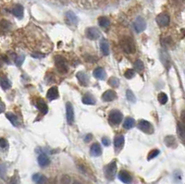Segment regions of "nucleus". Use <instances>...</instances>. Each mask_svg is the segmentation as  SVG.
Masks as SVG:
<instances>
[{
	"instance_id": "1",
	"label": "nucleus",
	"mask_w": 185,
	"mask_h": 184,
	"mask_svg": "<svg viewBox=\"0 0 185 184\" xmlns=\"http://www.w3.org/2000/svg\"><path fill=\"white\" fill-rule=\"evenodd\" d=\"M120 47L127 54H133L135 52V45L131 37H125L120 41Z\"/></svg>"
},
{
	"instance_id": "2",
	"label": "nucleus",
	"mask_w": 185,
	"mask_h": 184,
	"mask_svg": "<svg viewBox=\"0 0 185 184\" xmlns=\"http://www.w3.org/2000/svg\"><path fill=\"white\" fill-rule=\"evenodd\" d=\"M55 64L58 68V72L60 73H66L68 71V65L66 62V59L62 57L61 56H57L55 57Z\"/></svg>"
},
{
	"instance_id": "3",
	"label": "nucleus",
	"mask_w": 185,
	"mask_h": 184,
	"mask_svg": "<svg viewBox=\"0 0 185 184\" xmlns=\"http://www.w3.org/2000/svg\"><path fill=\"white\" fill-rule=\"evenodd\" d=\"M138 129L147 134H152L154 132V128H153L152 124L145 120H141L138 122Z\"/></svg>"
},
{
	"instance_id": "4",
	"label": "nucleus",
	"mask_w": 185,
	"mask_h": 184,
	"mask_svg": "<svg viewBox=\"0 0 185 184\" xmlns=\"http://www.w3.org/2000/svg\"><path fill=\"white\" fill-rule=\"evenodd\" d=\"M133 27L137 33H142L143 31H145L146 28V22L145 19L143 17H137L136 19L134 20Z\"/></svg>"
},
{
	"instance_id": "5",
	"label": "nucleus",
	"mask_w": 185,
	"mask_h": 184,
	"mask_svg": "<svg viewBox=\"0 0 185 184\" xmlns=\"http://www.w3.org/2000/svg\"><path fill=\"white\" fill-rule=\"evenodd\" d=\"M116 174H117V164L115 161H113L106 168V176L108 179H113Z\"/></svg>"
},
{
	"instance_id": "6",
	"label": "nucleus",
	"mask_w": 185,
	"mask_h": 184,
	"mask_svg": "<svg viewBox=\"0 0 185 184\" xmlns=\"http://www.w3.org/2000/svg\"><path fill=\"white\" fill-rule=\"evenodd\" d=\"M109 120L115 125L120 124L122 120V114L119 110H112L109 113Z\"/></svg>"
},
{
	"instance_id": "7",
	"label": "nucleus",
	"mask_w": 185,
	"mask_h": 184,
	"mask_svg": "<svg viewBox=\"0 0 185 184\" xmlns=\"http://www.w3.org/2000/svg\"><path fill=\"white\" fill-rule=\"evenodd\" d=\"M156 22H157V24L160 27H165V26H168L169 24L170 18H169V16L168 14L162 13V14H159L156 17Z\"/></svg>"
},
{
	"instance_id": "8",
	"label": "nucleus",
	"mask_w": 185,
	"mask_h": 184,
	"mask_svg": "<svg viewBox=\"0 0 185 184\" xmlns=\"http://www.w3.org/2000/svg\"><path fill=\"white\" fill-rule=\"evenodd\" d=\"M66 115H67L68 123L72 124L74 121V110H73V106L69 102L66 104Z\"/></svg>"
},
{
	"instance_id": "9",
	"label": "nucleus",
	"mask_w": 185,
	"mask_h": 184,
	"mask_svg": "<svg viewBox=\"0 0 185 184\" xmlns=\"http://www.w3.org/2000/svg\"><path fill=\"white\" fill-rule=\"evenodd\" d=\"M86 36L90 40H96L100 37V32L95 27H90L86 30Z\"/></svg>"
},
{
	"instance_id": "10",
	"label": "nucleus",
	"mask_w": 185,
	"mask_h": 184,
	"mask_svg": "<svg viewBox=\"0 0 185 184\" xmlns=\"http://www.w3.org/2000/svg\"><path fill=\"white\" fill-rule=\"evenodd\" d=\"M116 98H117V95H116V93L112 90H108V91L105 92L102 95V100L105 102H111V101L115 100Z\"/></svg>"
},
{
	"instance_id": "11",
	"label": "nucleus",
	"mask_w": 185,
	"mask_h": 184,
	"mask_svg": "<svg viewBox=\"0 0 185 184\" xmlns=\"http://www.w3.org/2000/svg\"><path fill=\"white\" fill-rule=\"evenodd\" d=\"M119 179H120L123 183H126V184H130V183H131V181H132L131 176L130 175V173H129L128 171H125V170H121V171L119 173Z\"/></svg>"
},
{
	"instance_id": "12",
	"label": "nucleus",
	"mask_w": 185,
	"mask_h": 184,
	"mask_svg": "<svg viewBox=\"0 0 185 184\" xmlns=\"http://www.w3.org/2000/svg\"><path fill=\"white\" fill-rule=\"evenodd\" d=\"M90 154L92 156H100L102 154V148L100 146L99 144L96 143V144H92V145L91 146V150H90Z\"/></svg>"
},
{
	"instance_id": "13",
	"label": "nucleus",
	"mask_w": 185,
	"mask_h": 184,
	"mask_svg": "<svg viewBox=\"0 0 185 184\" xmlns=\"http://www.w3.org/2000/svg\"><path fill=\"white\" fill-rule=\"evenodd\" d=\"M66 19L68 24H77L78 23V17L72 11H68L66 13Z\"/></svg>"
},
{
	"instance_id": "14",
	"label": "nucleus",
	"mask_w": 185,
	"mask_h": 184,
	"mask_svg": "<svg viewBox=\"0 0 185 184\" xmlns=\"http://www.w3.org/2000/svg\"><path fill=\"white\" fill-rule=\"evenodd\" d=\"M46 97H47L50 101L58 98V88L57 87H51L48 90L47 94H46Z\"/></svg>"
},
{
	"instance_id": "15",
	"label": "nucleus",
	"mask_w": 185,
	"mask_h": 184,
	"mask_svg": "<svg viewBox=\"0 0 185 184\" xmlns=\"http://www.w3.org/2000/svg\"><path fill=\"white\" fill-rule=\"evenodd\" d=\"M124 136L123 135H117L115 137V139H114V144H115V147L116 149H121L123 144H124Z\"/></svg>"
},
{
	"instance_id": "16",
	"label": "nucleus",
	"mask_w": 185,
	"mask_h": 184,
	"mask_svg": "<svg viewBox=\"0 0 185 184\" xmlns=\"http://www.w3.org/2000/svg\"><path fill=\"white\" fill-rule=\"evenodd\" d=\"M50 163V160L48 158V156L44 154H41L39 156H38V164L41 166V167H46L48 166Z\"/></svg>"
},
{
	"instance_id": "17",
	"label": "nucleus",
	"mask_w": 185,
	"mask_h": 184,
	"mask_svg": "<svg viewBox=\"0 0 185 184\" xmlns=\"http://www.w3.org/2000/svg\"><path fill=\"white\" fill-rule=\"evenodd\" d=\"M36 106L37 108L39 109V111L43 114H46L48 111V107H47V105L45 104V102L42 99H38L36 101Z\"/></svg>"
},
{
	"instance_id": "18",
	"label": "nucleus",
	"mask_w": 185,
	"mask_h": 184,
	"mask_svg": "<svg viewBox=\"0 0 185 184\" xmlns=\"http://www.w3.org/2000/svg\"><path fill=\"white\" fill-rule=\"evenodd\" d=\"M94 76L98 80H105L106 77V73L103 68H97L94 71Z\"/></svg>"
},
{
	"instance_id": "19",
	"label": "nucleus",
	"mask_w": 185,
	"mask_h": 184,
	"mask_svg": "<svg viewBox=\"0 0 185 184\" xmlns=\"http://www.w3.org/2000/svg\"><path fill=\"white\" fill-rule=\"evenodd\" d=\"M100 50L105 56H107L109 54V45L106 39H102L100 42Z\"/></svg>"
},
{
	"instance_id": "20",
	"label": "nucleus",
	"mask_w": 185,
	"mask_h": 184,
	"mask_svg": "<svg viewBox=\"0 0 185 184\" xmlns=\"http://www.w3.org/2000/svg\"><path fill=\"white\" fill-rule=\"evenodd\" d=\"M177 130H178V134H179V136L180 138V140L183 143H185V126L181 122L178 123Z\"/></svg>"
},
{
	"instance_id": "21",
	"label": "nucleus",
	"mask_w": 185,
	"mask_h": 184,
	"mask_svg": "<svg viewBox=\"0 0 185 184\" xmlns=\"http://www.w3.org/2000/svg\"><path fill=\"white\" fill-rule=\"evenodd\" d=\"M12 13L15 17L20 19L23 16V7L21 5H16L13 9H12Z\"/></svg>"
},
{
	"instance_id": "22",
	"label": "nucleus",
	"mask_w": 185,
	"mask_h": 184,
	"mask_svg": "<svg viewBox=\"0 0 185 184\" xmlns=\"http://www.w3.org/2000/svg\"><path fill=\"white\" fill-rule=\"evenodd\" d=\"M77 79L79 80V82L82 85L86 86L88 84V77L84 72H78L77 73Z\"/></svg>"
},
{
	"instance_id": "23",
	"label": "nucleus",
	"mask_w": 185,
	"mask_h": 184,
	"mask_svg": "<svg viewBox=\"0 0 185 184\" xmlns=\"http://www.w3.org/2000/svg\"><path fill=\"white\" fill-rule=\"evenodd\" d=\"M33 180L36 183V184H44L46 181V178L44 176H43L42 174L36 173L33 176Z\"/></svg>"
},
{
	"instance_id": "24",
	"label": "nucleus",
	"mask_w": 185,
	"mask_h": 184,
	"mask_svg": "<svg viewBox=\"0 0 185 184\" xmlns=\"http://www.w3.org/2000/svg\"><path fill=\"white\" fill-rule=\"evenodd\" d=\"M165 144L168 147H171L174 148L176 147V139L174 136H167L165 138Z\"/></svg>"
},
{
	"instance_id": "25",
	"label": "nucleus",
	"mask_w": 185,
	"mask_h": 184,
	"mask_svg": "<svg viewBox=\"0 0 185 184\" xmlns=\"http://www.w3.org/2000/svg\"><path fill=\"white\" fill-rule=\"evenodd\" d=\"M6 117L8 118V120L12 123V125H14L15 127H18L19 126V122H18V119L15 115L11 112H9L6 114Z\"/></svg>"
},
{
	"instance_id": "26",
	"label": "nucleus",
	"mask_w": 185,
	"mask_h": 184,
	"mask_svg": "<svg viewBox=\"0 0 185 184\" xmlns=\"http://www.w3.org/2000/svg\"><path fill=\"white\" fill-rule=\"evenodd\" d=\"M98 23L102 28H107L110 24V20L106 17H100L98 19Z\"/></svg>"
},
{
	"instance_id": "27",
	"label": "nucleus",
	"mask_w": 185,
	"mask_h": 184,
	"mask_svg": "<svg viewBox=\"0 0 185 184\" xmlns=\"http://www.w3.org/2000/svg\"><path fill=\"white\" fill-rule=\"evenodd\" d=\"M134 125H135V120H134V119H132V118H127V119L125 120L124 123H123V127H124V129H126V130L131 129L132 127H134Z\"/></svg>"
},
{
	"instance_id": "28",
	"label": "nucleus",
	"mask_w": 185,
	"mask_h": 184,
	"mask_svg": "<svg viewBox=\"0 0 185 184\" xmlns=\"http://www.w3.org/2000/svg\"><path fill=\"white\" fill-rule=\"evenodd\" d=\"M82 103L85 104V105L92 106V105H95L96 104V100H95V98L92 97L91 95H85L83 96V98H82Z\"/></svg>"
},
{
	"instance_id": "29",
	"label": "nucleus",
	"mask_w": 185,
	"mask_h": 184,
	"mask_svg": "<svg viewBox=\"0 0 185 184\" xmlns=\"http://www.w3.org/2000/svg\"><path fill=\"white\" fill-rule=\"evenodd\" d=\"M134 68L135 70L138 71V72H142L145 68V65L143 63V61L141 59H137L135 62H134Z\"/></svg>"
},
{
	"instance_id": "30",
	"label": "nucleus",
	"mask_w": 185,
	"mask_h": 184,
	"mask_svg": "<svg viewBox=\"0 0 185 184\" xmlns=\"http://www.w3.org/2000/svg\"><path fill=\"white\" fill-rule=\"evenodd\" d=\"M1 87L2 89L4 90H8L11 87V82L8 79V78H5V77H2L1 78Z\"/></svg>"
},
{
	"instance_id": "31",
	"label": "nucleus",
	"mask_w": 185,
	"mask_h": 184,
	"mask_svg": "<svg viewBox=\"0 0 185 184\" xmlns=\"http://www.w3.org/2000/svg\"><path fill=\"white\" fill-rule=\"evenodd\" d=\"M158 101L161 105H165L168 102V95L165 93H160L158 95Z\"/></svg>"
},
{
	"instance_id": "32",
	"label": "nucleus",
	"mask_w": 185,
	"mask_h": 184,
	"mask_svg": "<svg viewBox=\"0 0 185 184\" xmlns=\"http://www.w3.org/2000/svg\"><path fill=\"white\" fill-rule=\"evenodd\" d=\"M108 84L110 86H112L113 88H116V87H118L119 84H120V81L117 79V78H115V77H111L109 80H108Z\"/></svg>"
},
{
	"instance_id": "33",
	"label": "nucleus",
	"mask_w": 185,
	"mask_h": 184,
	"mask_svg": "<svg viewBox=\"0 0 185 184\" xmlns=\"http://www.w3.org/2000/svg\"><path fill=\"white\" fill-rule=\"evenodd\" d=\"M126 96H127V99L130 101V102H135L136 101V98H135V95L134 94L132 93V92L131 90H127L126 92Z\"/></svg>"
},
{
	"instance_id": "34",
	"label": "nucleus",
	"mask_w": 185,
	"mask_h": 184,
	"mask_svg": "<svg viewBox=\"0 0 185 184\" xmlns=\"http://www.w3.org/2000/svg\"><path fill=\"white\" fill-rule=\"evenodd\" d=\"M134 75H135V72L133 70H131V68H129V70H127L124 73V76L127 79H132L134 77Z\"/></svg>"
},
{
	"instance_id": "35",
	"label": "nucleus",
	"mask_w": 185,
	"mask_h": 184,
	"mask_svg": "<svg viewBox=\"0 0 185 184\" xmlns=\"http://www.w3.org/2000/svg\"><path fill=\"white\" fill-rule=\"evenodd\" d=\"M158 154H159V150H157V149H154V150H152V151L148 154V157H147V159H148V160H151V159L156 157Z\"/></svg>"
},
{
	"instance_id": "36",
	"label": "nucleus",
	"mask_w": 185,
	"mask_h": 184,
	"mask_svg": "<svg viewBox=\"0 0 185 184\" xmlns=\"http://www.w3.org/2000/svg\"><path fill=\"white\" fill-rule=\"evenodd\" d=\"M0 146H1V149H2L3 151L7 150L8 147H9L8 142H7V140L4 139V138H1V139H0Z\"/></svg>"
},
{
	"instance_id": "37",
	"label": "nucleus",
	"mask_w": 185,
	"mask_h": 184,
	"mask_svg": "<svg viewBox=\"0 0 185 184\" xmlns=\"http://www.w3.org/2000/svg\"><path fill=\"white\" fill-rule=\"evenodd\" d=\"M61 183L62 184H69L71 183V178H69L68 175H64L61 178Z\"/></svg>"
},
{
	"instance_id": "38",
	"label": "nucleus",
	"mask_w": 185,
	"mask_h": 184,
	"mask_svg": "<svg viewBox=\"0 0 185 184\" xmlns=\"http://www.w3.org/2000/svg\"><path fill=\"white\" fill-rule=\"evenodd\" d=\"M23 60H24V56H19V57H18L16 58V60H15L16 65H17L18 67L21 66V64L23 63Z\"/></svg>"
},
{
	"instance_id": "39",
	"label": "nucleus",
	"mask_w": 185,
	"mask_h": 184,
	"mask_svg": "<svg viewBox=\"0 0 185 184\" xmlns=\"http://www.w3.org/2000/svg\"><path fill=\"white\" fill-rule=\"evenodd\" d=\"M102 143H103V144L105 146H108L110 144V140L108 139V138H106V137H103L102 138Z\"/></svg>"
},
{
	"instance_id": "40",
	"label": "nucleus",
	"mask_w": 185,
	"mask_h": 184,
	"mask_svg": "<svg viewBox=\"0 0 185 184\" xmlns=\"http://www.w3.org/2000/svg\"><path fill=\"white\" fill-rule=\"evenodd\" d=\"M180 120H181V123L185 126V110H183L181 112V115H180Z\"/></svg>"
},
{
	"instance_id": "41",
	"label": "nucleus",
	"mask_w": 185,
	"mask_h": 184,
	"mask_svg": "<svg viewBox=\"0 0 185 184\" xmlns=\"http://www.w3.org/2000/svg\"><path fill=\"white\" fill-rule=\"evenodd\" d=\"M9 184H19V179H18L17 178H14V177H13V178L11 179Z\"/></svg>"
},
{
	"instance_id": "42",
	"label": "nucleus",
	"mask_w": 185,
	"mask_h": 184,
	"mask_svg": "<svg viewBox=\"0 0 185 184\" xmlns=\"http://www.w3.org/2000/svg\"><path fill=\"white\" fill-rule=\"evenodd\" d=\"M92 138V134H88V135H86V137H85V142H89L91 139Z\"/></svg>"
},
{
	"instance_id": "43",
	"label": "nucleus",
	"mask_w": 185,
	"mask_h": 184,
	"mask_svg": "<svg viewBox=\"0 0 185 184\" xmlns=\"http://www.w3.org/2000/svg\"><path fill=\"white\" fill-rule=\"evenodd\" d=\"M33 57H44V55H39V54H33Z\"/></svg>"
},
{
	"instance_id": "44",
	"label": "nucleus",
	"mask_w": 185,
	"mask_h": 184,
	"mask_svg": "<svg viewBox=\"0 0 185 184\" xmlns=\"http://www.w3.org/2000/svg\"><path fill=\"white\" fill-rule=\"evenodd\" d=\"M4 109H5V106H4V103L2 102V103H1V112H2V113L4 112Z\"/></svg>"
},
{
	"instance_id": "45",
	"label": "nucleus",
	"mask_w": 185,
	"mask_h": 184,
	"mask_svg": "<svg viewBox=\"0 0 185 184\" xmlns=\"http://www.w3.org/2000/svg\"><path fill=\"white\" fill-rule=\"evenodd\" d=\"M73 184H81L79 181H77V180H75V181H73Z\"/></svg>"
}]
</instances>
